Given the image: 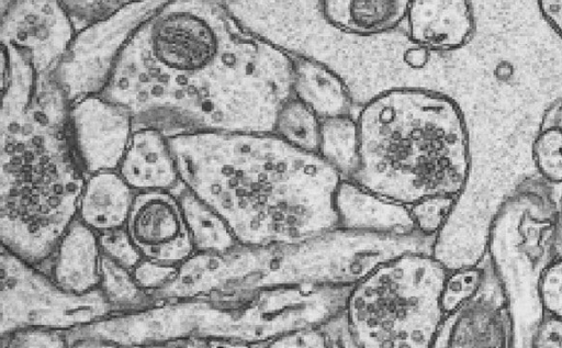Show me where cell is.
Returning a JSON list of instances; mask_svg holds the SVG:
<instances>
[{"mask_svg":"<svg viewBox=\"0 0 562 348\" xmlns=\"http://www.w3.org/2000/svg\"><path fill=\"white\" fill-rule=\"evenodd\" d=\"M485 276L484 269L473 265L449 270L440 296L446 317L457 312L479 292Z\"/></svg>","mask_w":562,"mask_h":348,"instance_id":"cell-26","label":"cell"},{"mask_svg":"<svg viewBox=\"0 0 562 348\" xmlns=\"http://www.w3.org/2000/svg\"><path fill=\"white\" fill-rule=\"evenodd\" d=\"M75 20L86 24L106 15L115 0H61Z\"/></svg>","mask_w":562,"mask_h":348,"instance_id":"cell-34","label":"cell"},{"mask_svg":"<svg viewBox=\"0 0 562 348\" xmlns=\"http://www.w3.org/2000/svg\"><path fill=\"white\" fill-rule=\"evenodd\" d=\"M268 347H327V341L318 327L300 329L274 339Z\"/></svg>","mask_w":562,"mask_h":348,"instance_id":"cell-35","label":"cell"},{"mask_svg":"<svg viewBox=\"0 0 562 348\" xmlns=\"http://www.w3.org/2000/svg\"><path fill=\"white\" fill-rule=\"evenodd\" d=\"M531 344L539 348H562V319L543 312L532 334Z\"/></svg>","mask_w":562,"mask_h":348,"instance_id":"cell-32","label":"cell"},{"mask_svg":"<svg viewBox=\"0 0 562 348\" xmlns=\"http://www.w3.org/2000/svg\"><path fill=\"white\" fill-rule=\"evenodd\" d=\"M125 227L145 259L180 266L195 252L173 191L136 192Z\"/></svg>","mask_w":562,"mask_h":348,"instance_id":"cell-12","label":"cell"},{"mask_svg":"<svg viewBox=\"0 0 562 348\" xmlns=\"http://www.w3.org/2000/svg\"><path fill=\"white\" fill-rule=\"evenodd\" d=\"M0 336L26 328L67 333L113 313L99 289L76 294L48 273L1 247Z\"/></svg>","mask_w":562,"mask_h":348,"instance_id":"cell-8","label":"cell"},{"mask_svg":"<svg viewBox=\"0 0 562 348\" xmlns=\"http://www.w3.org/2000/svg\"><path fill=\"white\" fill-rule=\"evenodd\" d=\"M318 154L344 179L353 177L359 167V135L351 114L322 120Z\"/></svg>","mask_w":562,"mask_h":348,"instance_id":"cell-22","label":"cell"},{"mask_svg":"<svg viewBox=\"0 0 562 348\" xmlns=\"http://www.w3.org/2000/svg\"><path fill=\"white\" fill-rule=\"evenodd\" d=\"M538 7L548 24L562 37V0H538Z\"/></svg>","mask_w":562,"mask_h":348,"instance_id":"cell-36","label":"cell"},{"mask_svg":"<svg viewBox=\"0 0 562 348\" xmlns=\"http://www.w3.org/2000/svg\"><path fill=\"white\" fill-rule=\"evenodd\" d=\"M338 227L379 234L406 235L416 231L407 205L342 179L335 193Z\"/></svg>","mask_w":562,"mask_h":348,"instance_id":"cell-15","label":"cell"},{"mask_svg":"<svg viewBox=\"0 0 562 348\" xmlns=\"http://www.w3.org/2000/svg\"><path fill=\"white\" fill-rule=\"evenodd\" d=\"M487 273L479 292L443 321L434 347H508L514 323L499 284L487 292Z\"/></svg>","mask_w":562,"mask_h":348,"instance_id":"cell-13","label":"cell"},{"mask_svg":"<svg viewBox=\"0 0 562 348\" xmlns=\"http://www.w3.org/2000/svg\"><path fill=\"white\" fill-rule=\"evenodd\" d=\"M135 191H176L181 187L168 137L154 128H136L116 169Z\"/></svg>","mask_w":562,"mask_h":348,"instance_id":"cell-16","label":"cell"},{"mask_svg":"<svg viewBox=\"0 0 562 348\" xmlns=\"http://www.w3.org/2000/svg\"><path fill=\"white\" fill-rule=\"evenodd\" d=\"M98 237L102 254L128 270L143 259L125 226L104 231Z\"/></svg>","mask_w":562,"mask_h":348,"instance_id":"cell-28","label":"cell"},{"mask_svg":"<svg viewBox=\"0 0 562 348\" xmlns=\"http://www.w3.org/2000/svg\"><path fill=\"white\" fill-rule=\"evenodd\" d=\"M407 20L411 38L434 50L459 48L474 31L469 0H412Z\"/></svg>","mask_w":562,"mask_h":348,"instance_id":"cell-17","label":"cell"},{"mask_svg":"<svg viewBox=\"0 0 562 348\" xmlns=\"http://www.w3.org/2000/svg\"><path fill=\"white\" fill-rule=\"evenodd\" d=\"M532 155L546 181L562 182V99L553 102L544 112L532 145Z\"/></svg>","mask_w":562,"mask_h":348,"instance_id":"cell-24","label":"cell"},{"mask_svg":"<svg viewBox=\"0 0 562 348\" xmlns=\"http://www.w3.org/2000/svg\"><path fill=\"white\" fill-rule=\"evenodd\" d=\"M449 270L431 252L389 259L355 283L345 314L357 347H434L446 318L440 303Z\"/></svg>","mask_w":562,"mask_h":348,"instance_id":"cell-6","label":"cell"},{"mask_svg":"<svg viewBox=\"0 0 562 348\" xmlns=\"http://www.w3.org/2000/svg\"><path fill=\"white\" fill-rule=\"evenodd\" d=\"M66 333L43 328H26L1 337V347H67Z\"/></svg>","mask_w":562,"mask_h":348,"instance_id":"cell-31","label":"cell"},{"mask_svg":"<svg viewBox=\"0 0 562 348\" xmlns=\"http://www.w3.org/2000/svg\"><path fill=\"white\" fill-rule=\"evenodd\" d=\"M294 57L238 24L221 0H168L124 46L101 93L134 130L273 133Z\"/></svg>","mask_w":562,"mask_h":348,"instance_id":"cell-1","label":"cell"},{"mask_svg":"<svg viewBox=\"0 0 562 348\" xmlns=\"http://www.w3.org/2000/svg\"><path fill=\"white\" fill-rule=\"evenodd\" d=\"M435 237L357 232L336 227L289 243L237 244L200 252L190 267L193 290L228 295L263 288L353 285L378 265L411 251L431 252Z\"/></svg>","mask_w":562,"mask_h":348,"instance_id":"cell-5","label":"cell"},{"mask_svg":"<svg viewBox=\"0 0 562 348\" xmlns=\"http://www.w3.org/2000/svg\"><path fill=\"white\" fill-rule=\"evenodd\" d=\"M69 134L87 176L116 170L134 132L131 112L104 98L89 96L70 103Z\"/></svg>","mask_w":562,"mask_h":348,"instance_id":"cell-11","label":"cell"},{"mask_svg":"<svg viewBox=\"0 0 562 348\" xmlns=\"http://www.w3.org/2000/svg\"><path fill=\"white\" fill-rule=\"evenodd\" d=\"M560 215L548 181L527 179L503 202L490 229L492 270L514 317L529 299L539 305L537 285L555 257L554 239Z\"/></svg>","mask_w":562,"mask_h":348,"instance_id":"cell-7","label":"cell"},{"mask_svg":"<svg viewBox=\"0 0 562 348\" xmlns=\"http://www.w3.org/2000/svg\"><path fill=\"white\" fill-rule=\"evenodd\" d=\"M293 92L321 120L350 114L352 102L346 85L317 60L294 58Z\"/></svg>","mask_w":562,"mask_h":348,"instance_id":"cell-20","label":"cell"},{"mask_svg":"<svg viewBox=\"0 0 562 348\" xmlns=\"http://www.w3.org/2000/svg\"><path fill=\"white\" fill-rule=\"evenodd\" d=\"M356 120L359 167L350 180L407 206L463 194L471 168L469 134L450 97L394 88L366 102Z\"/></svg>","mask_w":562,"mask_h":348,"instance_id":"cell-4","label":"cell"},{"mask_svg":"<svg viewBox=\"0 0 562 348\" xmlns=\"http://www.w3.org/2000/svg\"><path fill=\"white\" fill-rule=\"evenodd\" d=\"M412 0H321L325 19L350 34L373 35L396 27Z\"/></svg>","mask_w":562,"mask_h":348,"instance_id":"cell-19","label":"cell"},{"mask_svg":"<svg viewBox=\"0 0 562 348\" xmlns=\"http://www.w3.org/2000/svg\"><path fill=\"white\" fill-rule=\"evenodd\" d=\"M537 293L542 311L562 319V258L554 257L544 268Z\"/></svg>","mask_w":562,"mask_h":348,"instance_id":"cell-29","label":"cell"},{"mask_svg":"<svg viewBox=\"0 0 562 348\" xmlns=\"http://www.w3.org/2000/svg\"><path fill=\"white\" fill-rule=\"evenodd\" d=\"M318 328L326 338L327 347H357L349 328L345 310L319 325Z\"/></svg>","mask_w":562,"mask_h":348,"instance_id":"cell-33","label":"cell"},{"mask_svg":"<svg viewBox=\"0 0 562 348\" xmlns=\"http://www.w3.org/2000/svg\"><path fill=\"white\" fill-rule=\"evenodd\" d=\"M1 247L42 268L77 218L87 175L69 134L68 100L18 49L1 46Z\"/></svg>","mask_w":562,"mask_h":348,"instance_id":"cell-3","label":"cell"},{"mask_svg":"<svg viewBox=\"0 0 562 348\" xmlns=\"http://www.w3.org/2000/svg\"><path fill=\"white\" fill-rule=\"evenodd\" d=\"M554 254L555 257L562 258V216H560L558 221L554 239Z\"/></svg>","mask_w":562,"mask_h":348,"instance_id":"cell-38","label":"cell"},{"mask_svg":"<svg viewBox=\"0 0 562 348\" xmlns=\"http://www.w3.org/2000/svg\"><path fill=\"white\" fill-rule=\"evenodd\" d=\"M459 198L457 197H431L409 205L416 231L426 236L436 237L443 227Z\"/></svg>","mask_w":562,"mask_h":348,"instance_id":"cell-27","label":"cell"},{"mask_svg":"<svg viewBox=\"0 0 562 348\" xmlns=\"http://www.w3.org/2000/svg\"><path fill=\"white\" fill-rule=\"evenodd\" d=\"M406 61L412 66H423L428 58V49L419 46L411 48L405 54Z\"/></svg>","mask_w":562,"mask_h":348,"instance_id":"cell-37","label":"cell"},{"mask_svg":"<svg viewBox=\"0 0 562 348\" xmlns=\"http://www.w3.org/2000/svg\"><path fill=\"white\" fill-rule=\"evenodd\" d=\"M1 13V44L23 53L38 75H50L77 34L65 3L10 0Z\"/></svg>","mask_w":562,"mask_h":348,"instance_id":"cell-10","label":"cell"},{"mask_svg":"<svg viewBox=\"0 0 562 348\" xmlns=\"http://www.w3.org/2000/svg\"><path fill=\"white\" fill-rule=\"evenodd\" d=\"M98 289L114 314L138 312L159 302L136 283L132 270L114 262L103 254Z\"/></svg>","mask_w":562,"mask_h":348,"instance_id":"cell-23","label":"cell"},{"mask_svg":"<svg viewBox=\"0 0 562 348\" xmlns=\"http://www.w3.org/2000/svg\"><path fill=\"white\" fill-rule=\"evenodd\" d=\"M101 258L98 233L76 218L42 269L63 290L86 294L99 288Z\"/></svg>","mask_w":562,"mask_h":348,"instance_id":"cell-14","label":"cell"},{"mask_svg":"<svg viewBox=\"0 0 562 348\" xmlns=\"http://www.w3.org/2000/svg\"><path fill=\"white\" fill-rule=\"evenodd\" d=\"M135 194L116 170L89 175L79 198L77 218L98 234L125 226Z\"/></svg>","mask_w":562,"mask_h":348,"instance_id":"cell-18","label":"cell"},{"mask_svg":"<svg viewBox=\"0 0 562 348\" xmlns=\"http://www.w3.org/2000/svg\"><path fill=\"white\" fill-rule=\"evenodd\" d=\"M173 192L180 201L195 251L223 252L238 244L226 222L215 211L183 186Z\"/></svg>","mask_w":562,"mask_h":348,"instance_id":"cell-21","label":"cell"},{"mask_svg":"<svg viewBox=\"0 0 562 348\" xmlns=\"http://www.w3.org/2000/svg\"><path fill=\"white\" fill-rule=\"evenodd\" d=\"M181 184L215 211L238 244L289 243L338 227L344 179L318 153L274 133L195 132L168 137Z\"/></svg>","mask_w":562,"mask_h":348,"instance_id":"cell-2","label":"cell"},{"mask_svg":"<svg viewBox=\"0 0 562 348\" xmlns=\"http://www.w3.org/2000/svg\"><path fill=\"white\" fill-rule=\"evenodd\" d=\"M178 271V266L143 258L132 270L136 283L153 294L168 284Z\"/></svg>","mask_w":562,"mask_h":348,"instance_id":"cell-30","label":"cell"},{"mask_svg":"<svg viewBox=\"0 0 562 348\" xmlns=\"http://www.w3.org/2000/svg\"><path fill=\"white\" fill-rule=\"evenodd\" d=\"M322 120L306 104L292 97L280 109L273 133L303 150L318 153Z\"/></svg>","mask_w":562,"mask_h":348,"instance_id":"cell-25","label":"cell"},{"mask_svg":"<svg viewBox=\"0 0 562 348\" xmlns=\"http://www.w3.org/2000/svg\"><path fill=\"white\" fill-rule=\"evenodd\" d=\"M168 0H130L77 31L50 74L70 103L101 94L117 59L136 29Z\"/></svg>","mask_w":562,"mask_h":348,"instance_id":"cell-9","label":"cell"}]
</instances>
